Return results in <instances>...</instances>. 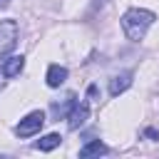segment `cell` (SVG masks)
I'll use <instances>...</instances> for the list:
<instances>
[{"instance_id": "obj_11", "label": "cell", "mask_w": 159, "mask_h": 159, "mask_svg": "<svg viewBox=\"0 0 159 159\" xmlns=\"http://www.w3.org/2000/svg\"><path fill=\"white\" fill-rule=\"evenodd\" d=\"M2 2H5V0H2Z\"/></svg>"}, {"instance_id": "obj_8", "label": "cell", "mask_w": 159, "mask_h": 159, "mask_svg": "<svg viewBox=\"0 0 159 159\" xmlns=\"http://www.w3.org/2000/svg\"><path fill=\"white\" fill-rule=\"evenodd\" d=\"M107 152H109V147H107L104 142L94 139V142H87V144L80 149V157L87 159V157H99V154H107Z\"/></svg>"}, {"instance_id": "obj_4", "label": "cell", "mask_w": 159, "mask_h": 159, "mask_svg": "<svg viewBox=\"0 0 159 159\" xmlns=\"http://www.w3.org/2000/svg\"><path fill=\"white\" fill-rule=\"evenodd\" d=\"M87 117H89V104H87V102H72V109H70V114H67L70 129H80V127L87 122Z\"/></svg>"}, {"instance_id": "obj_10", "label": "cell", "mask_w": 159, "mask_h": 159, "mask_svg": "<svg viewBox=\"0 0 159 159\" xmlns=\"http://www.w3.org/2000/svg\"><path fill=\"white\" fill-rule=\"evenodd\" d=\"M144 137H147V139H152V142H159V132H157V129H152V127H147V129H144Z\"/></svg>"}, {"instance_id": "obj_5", "label": "cell", "mask_w": 159, "mask_h": 159, "mask_svg": "<svg viewBox=\"0 0 159 159\" xmlns=\"http://www.w3.org/2000/svg\"><path fill=\"white\" fill-rule=\"evenodd\" d=\"M22 67H25V57H22V55H10V57L2 60L0 75L7 77V80H12V77H17V75L22 72Z\"/></svg>"}, {"instance_id": "obj_1", "label": "cell", "mask_w": 159, "mask_h": 159, "mask_svg": "<svg viewBox=\"0 0 159 159\" xmlns=\"http://www.w3.org/2000/svg\"><path fill=\"white\" fill-rule=\"evenodd\" d=\"M154 20H157V15H154L152 10L132 7V10H127V12L122 15V30H124L127 40L139 42V40H144V35H147V30L152 27Z\"/></svg>"}, {"instance_id": "obj_9", "label": "cell", "mask_w": 159, "mask_h": 159, "mask_svg": "<svg viewBox=\"0 0 159 159\" xmlns=\"http://www.w3.org/2000/svg\"><path fill=\"white\" fill-rule=\"evenodd\" d=\"M60 142H62V137H60L57 132H52V134L40 137V139L35 142V149H40V152H52V149H57V147H60Z\"/></svg>"}, {"instance_id": "obj_7", "label": "cell", "mask_w": 159, "mask_h": 159, "mask_svg": "<svg viewBox=\"0 0 159 159\" xmlns=\"http://www.w3.org/2000/svg\"><path fill=\"white\" fill-rule=\"evenodd\" d=\"M45 80H47V87H60V84H65V80H67V70H65L62 65H50Z\"/></svg>"}, {"instance_id": "obj_6", "label": "cell", "mask_w": 159, "mask_h": 159, "mask_svg": "<svg viewBox=\"0 0 159 159\" xmlns=\"http://www.w3.org/2000/svg\"><path fill=\"white\" fill-rule=\"evenodd\" d=\"M129 84H132V72H119V75H114L109 80V94L112 97H119L122 92L129 89Z\"/></svg>"}, {"instance_id": "obj_3", "label": "cell", "mask_w": 159, "mask_h": 159, "mask_svg": "<svg viewBox=\"0 0 159 159\" xmlns=\"http://www.w3.org/2000/svg\"><path fill=\"white\" fill-rule=\"evenodd\" d=\"M17 42V22L15 20H2L0 22V52L12 50Z\"/></svg>"}, {"instance_id": "obj_2", "label": "cell", "mask_w": 159, "mask_h": 159, "mask_svg": "<svg viewBox=\"0 0 159 159\" xmlns=\"http://www.w3.org/2000/svg\"><path fill=\"white\" fill-rule=\"evenodd\" d=\"M42 124H45V112L35 109V112H30L25 119H20V124L15 127V134H17V137H32V134H37V132L42 129Z\"/></svg>"}]
</instances>
